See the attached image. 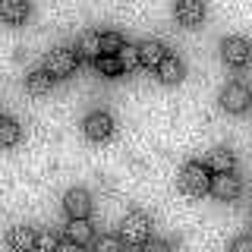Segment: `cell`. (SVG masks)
I'll return each mask as SVG.
<instances>
[{
  "label": "cell",
  "mask_w": 252,
  "mask_h": 252,
  "mask_svg": "<svg viewBox=\"0 0 252 252\" xmlns=\"http://www.w3.org/2000/svg\"><path fill=\"white\" fill-rule=\"evenodd\" d=\"M249 104H252V92L243 82H230L220 89V107L227 114H246Z\"/></svg>",
  "instance_id": "obj_5"
},
{
  "label": "cell",
  "mask_w": 252,
  "mask_h": 252,
  "mask_svg": "<svg viewBox=\"0 0 252 252\" xmlns=\"http://www.w3.org/2000/svg\"><path fill=\"white\" fill-rule=\"evenodd\" d=\"M240 177H236L233 170H220V173H211V189L208 192L215 195L220 202H233L236 195H240Z\"/></svg>",
  "instance_id": "obj_8"
},
{
  "label": "cell",
  "mask_w": 252,
  "mask_h": 252,
  "mask_svg": "<svg viewBox=\"0 0 252 252\" xmlns=\"http://www.w3.org/2000/svg\"><path fill=\"white\" fill-rule=\"evenodd\" d=\"M63 211H66V218H89L92 215V195L79 186L69 189L63 195Z\"/></svg>",
  "instance_id": "obj_9"
},
{
  "label": "cell",
  "mask_w": 252,
  "mask_h": 252,
  "mask_svg": "<svg viewBox=\"0 0 252 252\" xmlns=\"http://www.w3.org/2000/svg\"><path fill=\"white\" fill-rule=\"evenodd\" d=\"M173 16H177L180 26L199 29L205 22V16H208V6H205V0H177L173 3Z\"/></svg>",
  "instance_id": "obj_7"
},
{
  "label": "cell",
  "mask_w": 252,
  "mask_h": 252,
  "mask_svg": "<svg viewBox=\"0 0 252 252\" xmlns=\"http://www.w3.org/2000/svg\"><path fill=\"white\" fill-rule=\"evenodd\" d=\"M0 120H3V114H0Z\"/></svg>",
  "instance_id": "obj_26"
},
{
  "label": "cell",
  "mask_w": 252,
  "mask_h": 252,
  "mask_svg": "<svg viewBox=\"0 0 252 252\" xmlns=\"http://www.w3.org/2000/svg\"><path fill=\"white\" fill-rule=\"evenodd\" d=\"M94 69H98L104 79H117L123 73V66H120V60H117V54H101L98 60H94Z\"/></svg>",
  "instance_id": "obj_20"
},
{
  "label": "cell",
  "mask_w": 252,
  "mask_h": 252,
  "mask_svg": "<svg viewBox=\"0 0 252 252\" xmlns=\"http://www.w3.org/2000/svg\"><path fill=\"white\" fill-rule=\"evenodd\" d=\"M6 246L16 249V252H26V249H35V230L26 224H16L6 230Z\"/></svg>",
  "instance_id": "obj_13"
},
{
  "label": "cell",
  "mask_w": 252,
  "mask_h": 252,
  "mask_svg": "<svg viewBox=\"0 0 252 252\" xmlns=\"http://www.w3.org/2000/svg\"><path fill=\"white\" fill-rule=\"evenodd\" d=\"M220 57H224L227 66L243 69V66H249V63H252V44L243 35H230V38L220 41Z\"/></svg>",
  "instance_id": "obj_4"
},
{
  "label": "cell",
  "mask_w": 252,
  "mask_h": 252,
  "mask_svg": "<svg viewBox=\"0 0 252 252\" xmlns=\"http://www.w3.org/2000/svg\"><path fill=\"white\" fill-rule=\"evenodd\" d=\"M79 63H82L79 51H73V47H54V51L47 54V60H44V69L54 79H69L79 69Z\"/></svg>",
  "instance_id": "obj_3"
},
{
  "label": "cell",
  "mask_w": 252,
  "mask_h": 252,
  "mask_svg": "<svg viewBox=\"0 0 252 252\" xmlns=\"http://www.w3.org/2000/svg\"><path fill=\"white\" fill-rule=\"evenodd\" d=\"M139 54H142V66L155 69L164 60L167 47H164V41H158V38H145V41H139Z\"/></svg>",
  "instance_id": "obj_14"
},
{
  "label": "cell",
  "mask_w": 252,
  "mask_h": 252,
  "mask_svg": "<svg viewBox=\"0 0 252 252\" xmlns=\"http://www.w3.org/2000/svg\"><path fill=\"white\" fill-rule=\"evenodd\" d=\"M76 51H79V57L82 60H98L101 57V32H82L79 35V44H76Z\"/></svg>",
  "instance_id": "obj_15"
},
{
  "label": "cell",
  "mask_w": 252,
  "mask_h": 252,
  "mask_svg": "<svg viewBox=\"0 0 252 252\" xmlns=\"http://www.w3.org/2000/svg\"><path fill=\"white\" fill-rule=\"evenodd\" d=\"M66 236H73L79 246H89V243L94 240L89 218H69V224H66Z\"/></svg>",
  "instance_id": "obj_17"
},
{
  "label": "cell",
  "mask_w": 252,
  "mask_h": 252,
  "mask_svg": "<svg viewBox=\"0 0 252 252\" xmlns=\"http://www.w3.org/2000/svg\"><path fill=\"white\" fill-rule=\"evenodd\" d=\"M126 44V38L120 32H101V54H117Z\"/></svg>",
  "instance_id": "obj_21"
},
{
  "label": "cell",
  "mask_w": 252,
  "mask_h": 252,
  "mask_svg": "<svg viewBox=\"0 0 252 252\" xmlns=\"http://www.w3.org/2000/svg\"><path fill=\"white\" fill-rule=\"evenodd\" d=\"M230 249H233V252H249V249H252V236H240V240H233Z\"/></svg>",
  "instance_id": "obj_24"
},
{
  "label": "cell",
  "mask_w": 252,
  "mask_h": 252,
  "mask_svg": "<svg viewBox=\"0 0 252 252\" xmlns=\"http://www.w3.org/2000/svg\"><path fill=\"white\" fill-rule=\"evenodd\" d=\"M173 246H177V243H170V240H152V236H148V243H145V249H158V252H161V249H173Z\"/></svg>",
  "instance_id": "obj_25"
},
{
  "label": "cell",
  "mask_w": 252,
  "mask_h": 252,
  "mask_svg": "<svg viewBox=\"0 0 252 252\" xmlns=\"http://www.w3.org/2000/svg\"><path fill=\"white\" fill-rule=\"evenodd\" d=\"M57 85V79H54L47 69H32L26 76V92L35 94V98H41V94H51V89Z\"/></svg>",
  "instance_id": "obj_12"
},
{
  "label": "cell",
  "mask_w": 252,
  "mask_h": 252,
  "mask_svg": "<svg viewBox=\"0 0 252 252\" xmlns=\"http://www.w3.org/2000/svg\"><path fill=\"white\" fill-rule=\"evenodd\" d=\"M82 132H85L89 142H107L114 136V117H110L107 110H92L82 123Z\"/></svg>",
  "instance_id": "obj_6"
},
{
  "label": "cell",
  "mask_w": 252,
  "mask_h": 252,
  "mask_svg": "<svg viewBox=\"0 0 252 252\" xmlns=\"http://www.w3.org/2000/svg\"><path fill=\"white\" fill-rule=\"evenodd\" d=\"M32 16V3L29 0H0V19L6 26H22Z\"/></svg>",
  "instance_id": "obj_11"
},
{
  "label": "cell",
  "mask_w": 252,
  "mask_h": 252,
  "mask_svg": "<svg viewBox=\"0 0 252 252\" xmlns=\"http://www.w3.org/2000/svg\"><path fill=\"white\" fill-rule=\"evenodd\" d=\"M205 164L211 167V173H220V170H233L236 167V158L230 148H224V145H218V148H211L208 158H205Z\"/></svg>",
  "instance_id": "obj_16"
},
{
  "label": "cell",
  "mask_w": 252,
  "mask_h": 252,
  "mask_svg": "<svg viewBox=\"0 0 252 252\" xmlns=\"http://www.w3.org/2000/svg\"><path fill=\"white\" fill-rule=\"evenodd\" d=\"M120 236L126 246H145L148 236H152V218L145 211H126L120 224Z\"/></svg>",
  "instance_id": "obj_2"
},
{
  "label": "cell",
  "mask_w": 252,
  "mask_h": 252,
  "mask_svg": "<svg viewBox=\"0 0 252 252\" xmlns=\"http://www.w3.org/2000/svg\"><path fill=\"white\" fill-rule=\"evenodd\" d=\"M180 189L186 195H208L211 189V167L205 161H189L180 170Z\"/></svg>",
  "instance_id": "obj_1"
},
{
  "label": "cell",
  "mask_w": 252,
  "mask_h": 252,
  "mask_svg": "<svg viewBox=\"0 0 252 252\" xmlns=\"http://www.w3.org/2000/svg\"><path fill=\"white\" fill-rule=\"evenodd\" d=\"M94 243V249H98V252H117V249H123L126 246V243H123V236H98V240H92Z\"/></svg>",
  "instance_id": "obj_22"
},
{
  "label": "cell",
  "mask_w": 252,
  "mask_h": 252,
  "mask_svg": "<svg viewBox=\"0 0 252 252\" xmlns=\"http://www.w3.org/2000/svg\"><path fill=\"white\" fill-rule=\"evenodd\" d=\"M19 139H22V126L16 123L13 117H3V120H0V148L19 145Z\"/></svg>",
  "instance_id": "obj_19"
},
{
  "label": "cell",
  "mask_w": 252,
  "mask_h": 252,
  "mask_svg": "<svg viewBox=\"0 0 252 252\" xmlns=\"http://www.w3.org/2000/svg\"><path fill=\"white\" fill-rule=\"evenodd\" d=\"M117 60H120L123 73H136V69H142V54H139V44H129L126 41L120 51H117Z\"/></svg>",
  "instance_id": "obj_18"
},
{
  "label": "cell",
  "mask_w": 252,
  "mask_h": 252,
  "mask_svg": "<svg viewBox=\"0 0 252 252\" xmlns=\"http://www.w3.org/2000/svg\"><path fill=\"white\" fill-rule=\"evenodd\" d=\"M35 249H57V236L54 233H35Z\"/></svg>",
  "instance_id": "obj_23"
},
{
  "label": "cell",
  "mask_w": 252,
  "mask_h": 252,
  "mask_svg": "<svg viewBox=\"0 0 252 252\" xmlns=\"http://www.w3.org/2000/svg\"><path fill=\"white\" fill-rule=\"evenodd\" d=\"M155 69H158V79H161L164 85H177V82H183V76H186V66L177 54H164V60L158 63Z\"/></svg>",
  "instance_id": "obj_10"
}]
</instances>
